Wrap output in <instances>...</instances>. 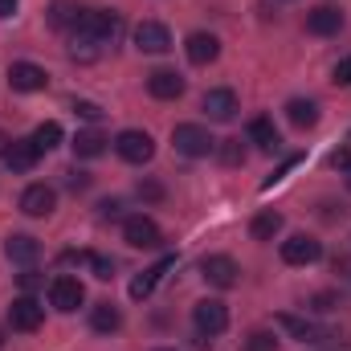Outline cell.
Listing matches in <instances>:
<instances>
[{"mask_svg":"<svg viewBox=\"0 0 351 351\" xmlns=\"http://www.w3.org/2000/svg\"><path fill=\"white\" fill-rule=\"evenodd\" d=\"M172 265H176V258H160V262L152 265V269H143V274H139V278L131 282V298H135V302H143V298H152V290L160 286V278H164V274H168Z\"/></svg>","mask_w":351,"mask_h":351,"instance_id":"ffe728a7","label":"cell"},{"mask_svg":"<svg viewBox=\"0 0 351 351\" xmlns=\"http://www.w3.org/2000/svg\"><path fill=\"white\" fill-rule=\"evenodd\" d=\"M172 147L180 156H188V160H204V156L217 152V139H213L208 127H200V123H176L172 127Z\"/></svg>","mask_w":351,"mask_h":351,"instance_id":"7a4b0ae2","label":"cell"},{"mask_svg":"<svg viewBox=\"0 0 351 351\" xmlns=\"http://www.w3.org/2000/svg\"><path fill=\"white\" fill-rule=\"evenodd\" d=\"M200 278H204L208 286H217V290H233V286L241 282V265L233 262L229 254H208V258L200 262Z\"/></svg>","mask_w":351,"mask_h":351,"instance_id":"3957f363","label":"cell"},{"mask_svg":"<svg viewBox=\"0 0 351 351\" xmlns=\"http://www.w3.org/2000/svg\"><path fill=\"white\" fill-rule=\"evenodd\" d=\"M156 351H172V348H156Z\"/></svg>","mask_w":351,"mask_h":351,"instance_id":"b9f144b4","label":"cell"},{"mask_svg":"<svg viewBox=\"0 0 351 351\" xmlns=\"http://www.w3.org/2000/svg\"><path fill=\"white\" fill-rule=\"evenodd\" d=\"M74 41H90V45H110L119 33H123V16L110 8H82L78 21H74Z\"/></svg>","mask_w":351,"mask_h":351,"instance_id":"6da1fadb","label":"cell"},{"mask_svg":"<svg viewBox=\"0 0 351 351\" xmlns=\"http://www.w3.org/2000/svg\"><path fill=\"white\" fill-rule=\"evenodd\" d=\"M106 152V135L102 131H78V139H74V156L78 160H94V156H102Z\"/></svg>","mask_w":351,"mask_h":351,"instance_id":"d4e9b609","label":"cell"},{"mask_svg":"<svg viewBox=\"0 0 351 351\" xmlns=\"http://www.w3.org/2000/svg\"><path fill=\"white\" fill-rule=\"evenodd\" d=\"M184 53H188V62H192V66H208V62H217L221 41H217L213 33H192V37L184 41Z\"/></svg>","mask_w":351,"mask_h":351,"instance_id":"d6986e66","label":"cell"},{"mask_svg":"<svg viewBox=\"0 0 351 351\" xmlns=\"http://www.w3.org/2000/svg\"><path fill=\"white\" fill-rule=\"evenodd\" d=\"M278 233H282V213H274V208H265V213H258L250 221V237L254 241H274Z\"/></svg>","mask_w":351,"mask_h":351,"instance_id":"603a6c76","label":"cell"},{"mask_svg":"<svg viewBox=\"0 0 351 351\" xmlns=\"http://www.w3.org/2000/svg\"><path fill=\"white\" fill-rule=\"evenodd\" d=\"M8 86L16 94H37V90L49 86V74L41 66H33V62H12L8 66Z\"/></svg>","mask_w":351,"mask_h":351,"instance_id":"8fae6325","label":"cell"},{"mask_svg":"<svg viewBox=\"0 0 351 351\" xmlns=\"http://www.w3.org/2000/svg\"><path fill=\"white\" fill-rule=\"evenodd\" d=\"M286 119L306 131V127L319 123V102H315V98H290V102H286Z\"/></svg>","mask_w":351,"mask_h":351,"instance_id":"44dd1931","label":"cell"},{"mask_svg":"<svg viewBox=\"0 0 351 351\" xmlns=\"http://www.w3.org/2000/svg\"><path fill=\"white\" fill-rule=\"evenodd\" d=\"M123 241L135 245V250H160V245H164V233H160V225H156L152 217L135 213V217L123 221Z\"/></svg>","mask_w":351,"mask_h":351,"instance_id":"5b68a950","label":"cell"},{"mask_svg":"<svg viewBox=\"0 0 351 351\" xmlns=\"http://www.w3.org/2000/svg\"><path fill=\"white\" fill-rule=\"evenodd\" d=\"M114 152H119V160H127V164H147L152 156H156V139L147 135V131H119L114 135Z\"/></svg>","mask_w":351,"mask_h":351,"instance_id":"277c9868","label":"cell"},{"mask_svg":"<svg viewBox=\"0 0 351 351\" xmlns=\"http://www.w3.org/2000/svg\"><path fill=\"white\" fill-rule=\"evenodd\" d=\"M4 254H8V262L12 265H25V269H29V265L41 258V241L29 237V233H12V237L4 241Z\"/></svg>","mask_w":351,"mask_h":351,"instance_id":"e0dca14e","label":"cell"},{"mask_svg":"<svg viewBox=\"0 0 351 351\" xmlns=\"http://www.w3.org/2000/svg\"><path fill=\"white\" fill-rule=\"evenodd\" d=\"M339 29H343V12H339L335 4H319V8L306 12V33H315V37H335Z\"/></svg>","mask_w":351,"mask_h":351,"instance_id":"9a60e30c","label":"cell"},{"mask_svg":"<svg viewBox=\"0 0 351 351\" xmlns=\"http://www.w3.org/2000/svg\"><path fill=\"white\" fill-rule=\"evenodd\" d=\"M78 12H82V8H74L70 0H58V4L49 8V25H53V29H74Z\"/></svg>","mask_w":351,"mask_h":351,"instance_id":"484cf974","label":"cell"},{"mask_svg":"<svg viewBox=\"0 0 351 351\" xmlns=\"http://www.w3.org/2000/svg\"><path fill=\"white\" fill-rule=\"evenodd\" d=\"M331 82H335V86H351V58H339V62H335Z\"/></svg>","mask_w":351,"mask_h":351,"instance_id":"d6a6232c","label":"cell"},{"mask_svg":"<svg viewBox=\"0 0 351 351\" xmlns=\"http://www.w3.org/2000/svg\"><path fill=\"white\" fill-rule=\"evenodd\" d=\"M343 306V298L335 294V290H319L315 298H311V311H319V315H331V311H339Z\"/></svg>","mask_w":351,"mask_h":351,"instance_id":"f1b7e54d","label":"cell"},{"mask_svg":"<svg viewBox=\"0 0 351 351\" xmlns=\"http://www.w3.org/2000/svg\"><path fill=\"white\" fill-rule=\"evenodd\" d=\"M53 208H58V192L49 184H29L21 192V213L25 217H49Z\"/></svg>","mask_w":351,"mask_h":351,"instance_id":"4fadbf2b","label":"cell"},{"mask_svg":"<svg viewBox=\"0 0 351 351\" xmlns=\"http://www.w3.org/2000/svg\"><path fill=\"white\" fill-rule=\"evenodd\" d=\"M250 139H254L262 152H278V147H282V135H278V127H274L269 119H250Z\"/></svg>","mask_w":351,"mask_h":351,"instance_id":"cb8c5ba5","label":"cell"},{"mask_svg":"<svg viewBox=\"0 0 351 351\" xmlns=\"http://www.w3.org/2000/svg\"><path fill=\"white\" fill-rule=\"evenodd\" d=\"M147 94L160 98V102H172V98L184 94V78H180L176 70H152V74H147Z\"/></svg>","mask_w":351,"mask_h":351,"instance_id":"ac0fdd59","label":"cell"},{"mask_svg":"<svg viewBox=\"0 0 351 351\" xmlns=\"http://www.w3.org/2000/svg\"><path fill=\"white\" fill-rule=\"evenodd\" d=\"M0 160H4L12 172H33V168H37V160H41V147H37L33 139H12V143H8V152H4Z\"/></svg>","mask_w":351,"mask_h":351,"instance_id":"2e32d148","label":"cell"},{"mask_svg":"<svg viewBox=\"0 0 351 351\" xmlns=\"http://www.w3.org/2000/svg\"><path fill=\"white\" fill-rule=\"evenodd\" d=\"M21 286H25V290H37V286H41V278L33 274V265H29V269L21 274Z\"/></svg>","mask_w":351,"mask_h":351,"instance_id":"8d00e7d4","label":"cell"},{"mask_svg":"<svg viewBox=\"0 0 351 351\" xmlns=\"http://www.w3.org/2000/svg\"><path fill=\"white\" fill-rule=\"evenodd\" d=\"M16 12V0H0V16H12Z\"/></svg>","mask_w":351,"mask_h":351,"instance_id":"f35d334b","label":"cell"},{"mask_svg":"<svg viewBox=\"0 0 351 351\" xmlns=\"http://www.w3.org/2000/svg\"><path fill=\"white\" fill-rule=\"evenodd\" d=\"M0 343H4V339H0Z\"/></svg>","mask_w":351,"mask_h":351,"instance_id":"7bdbcfd3","label":"cell"},{"mask_svg":"<svg viewBox=\"0 0 351 351\" xmlns=\"http://www.w3.org/2000/svg\"><path fill=\"white\" fill-rule=\"evenodd\" d=\"M90 269H94V278H102V282H110V278H114V262H110V258H102V254H90Z\"/></svg>","mask_w":351,"mask_h":351,"instance_id":"4dcf8cb0","label":"cell"},{"mask_svg":"<svg viewBox=\"0 0 351 351\" xmlns=\"http://www.w3.org/2000/svg\"><path fill=\"white\" fill-rule=\"evenodd\" d=\"M343 176H348V188H351V168H348V172H343Z\"/></svg>","mask_w":351,"mask_h":351,"instance_id":"60d3db41","label":"cell"},{"mask_svg":"<svg viewBox=\"0 0 351 351\" xmlns=\"http://www.w3.org/2000/svg\"><path fill=\"white\" fill-rule=\"evenodd\" d=\"M90 327H94L98 335H114V331L123 327V315H119V306H110V302H98V306H90Z\"/></svg>","mask_w":351,"mask_h":351,"instance_id":"7402d4cb","label":"cell"},{"mask_svg":"<svg viewBox=\"0 0 351 351\" xmlns=\"http://www.w3.org/2000/svg\"><path fill=\"white\" fill-rule=\"evenodd\" d=\"M217 152H221V164H229V168L245 164V147H241V139H221Z\"/></svg>","mask_w":351,"mask_h":351,"instance_id":"83f0119b","label":"cell"},{"mask_svg":"<svg viewBox=\"0 0 351 351\" xmlns=\"http://www.w3.org/2000/svg\"><path fill=\"white\" fill-rule=\"evenodd\" d=\"M8 323H12V331H37V327L45 323V306H41L37 298L21 294V298H12V306H8Z\"/></svg>","mask_w":351,"mask_h":351,"instance_id":"30bf717a","label":"cell"},{"mask_svg":"<svg viewBox=\"0 0 351 351\" xmlns=\"http://www.w3.org/2000/svg\"><path fill=\"white\" fill-rule=\"evenodd\" d=\"M139 196H143V200H164V188H160L156 180H143V184H139Z\"/></svg>","mask_w":351,"mask_h":351,"instance_id":"e575fe53","label":"cell"},{"mask_svg":"<svg viewBox=\"0 0 351 351\" xmlns=\"http://www.w3.org/2000/svg\"><path fill=\"white\" fill-rule=\"evenodd\" d=\"M74 114H82L86 123H98V119H102V106H98V102H86V98H78V102H74Z\"/></svg>","mask_w":351,"mask_h":351,"instance_id":"1f68e13d","label":"cell"},{"mask_svg":"<svg viewBox=\"0 0 351 351\" xmlns=\"http://www.w3.org/2000/svg\"><path fill=\"white\" fill-rule=\"evenodd\" d=\"M8 143H12V139H8V135H4V131H0V156H4V152H8Z\"/></svg>","mask_w":351,"mask_h":351,"instance_id":"ab89813d","label":"cell"},{"mask_svg":"<svg viewBox=\"0 0 351 351\" xmlns=\"http://www.w3.org/2000/svg\"><path fill=\"white\" fill-rule=\"evenodd\" d=\"M119 208H123L119 200H106V204H102V217H119Z\"/></svg>","mask_w":351,"mask_h":351,"instance_id":"74e56055","label":"cell"},{"mask_svg":"<svg viewBox=\"0 0 351 351\" xmlns=\"http://www.w3.org/2000/svg\"><path fill=\"white\" fill-rule=\"evenodd\" d=\"M33 143H37L41 152H53V147L62 143V123H53V119H49V123H41V127L33 131Z\"/></svg>","mask_w":351,"mask_h":351,"instance_id":"4316f807","label":"cell"},{"mask_svg":"<svg viewBox=\"0 0 351 351\" xmlns=\"http://www.w3.org/2000/svg\"><path fill=\"white\" fill-rule=\"evenodd\" d=\"M327 164H331V168H339V172H348V168H351V152H348V147L331 152V156H327Z\"/></svg>","mask_w":351,"mask_h":351,"instance_id":"836d02e7","label":"cell"},{"mask_svg":"<svg viewBox=\"0 0 351 351\" xmlns=\"http://www.w3.org/2000/svg\"><path fill=\"white\" fill-rule=\"evenodd\" d=\"M192 323H196V331L200 335H225V327H229V306L221 302V298H204V302H196L192 306Z\"/></svg>","mask_w":351,"mask_h":351,"instance_id":"52a82bcc","label":"cell"},{"mask_svg":"<svg viewBox=\"0 0 351 351\" xmlns=\"http://www.w3.org/2000/svg\"><path fill=\"white\" fill-rule=\"evenodd\" d=\"M274 323H278L290 339H298V343H323V339H327V331H323L315 319H302V315H290V311H282Z\"/></svg>","mask_w":351,"mask_h":351,"instance_id":"7c38bea8","label":"cell"},{"mask_svg":"<svg viewBox=\"0 0 351 351\" xmlns=\"http://www.w3.org/2000/svg\"><path fill=\"white\" fill-rule=\"evenodd\" d=\"M282 262L286 265H315L323 258V245L315 241V237H306V233H294V237H286L282 241Z\"/></svg>","mask_w":351,"mask_h":351,"instance_id":"ba28073f","label":"cell"},{"mask_svg":"<svg viewBox=\"0 0 351 351\" xmlns=\"http://www.w3.org/2000/svg\"><path fill=\"white\" fill-rule=\"evenodd\" d=\"M200 106H204V114L213 119V123H233L237 119V110H241V102H237V94L229 86H217L208 90L204 98H200Z\"/></svg>","mask_w":351,"mask_h":351,"instance_id":"9c48e42d","label":"cell"},{"mask_svg":"<svg viewBox=\"0 0 351 351\" xmlns=\"http://www.w3.org/2000/svg\"><path fill=\"white\" fill-rule=\"evenodd\" d=\"M82 302H86V290H82V282H78V278H70V274H58V278L49 282V306H53V311H62V315H74Z\"/></svg>","mask_w":351,"mask_h":351,"instance_id":"8992f818","label":"cell"},{"mask_svg":"<svg viewBox=\"0 0 351 351\" xmlns=\"http://www.w3.org/2000/svg\"><path fill=\"white\" fill-rule=\"evenodd\" d=\"M245 351H278V339H274V331H254V335L245 339Z\"/></svg>","mask_w":351,"mask_h":351,"instance_id":"f546056e","label":"cell"},{"mask_svg":"<svg viewBox=\"0 0 351 351\" xmlns=\"http://www.w3.org/2000/svg\"><path fill=\"white\" fill-rule=\"evenodd\" d=\"M66 184H70L74 192H82V188H86V184H90V176H86V172H78V168H74V172H66Z\"/></svg>","mask_w":351,"mask_h":351,"instance_id":"d590c367","label":"cell"},{"mask_svg":"<svg viewBox=\"0 0 351 351\" xmlns=\"http://www.w3.org/2000/svg\"><path fill=\"white\" fill-rule=\"evenodd\" d=\"M135 45L143 53H168L172 49V33L160 21H143V25H135Z\"/></svg>","mask_w":351,"mask_h":351,"instance_id":"5bb4252c","label":"cell"}]
</instances>
